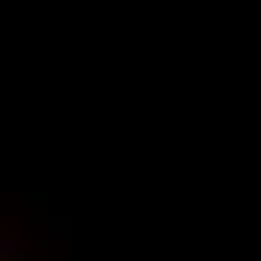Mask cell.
I'll list each match as a JSON object with an SVG mask.
<instances>
[{
    "label": "cell",
    "mask_w": 261,
    "mask_h": 261,
    "mask_svg": "<svg viewBox=\"0 0 261 261\" xmlns=\"http://www.w3.org/2000/svg\"><path fill=\"white\" fill-rule=\"evenodd\" d=\"M21 249H24L21 240H0V261L21 258Z\"/></svg>",
    "instance_id": "cell-1"
}]
</instances>
